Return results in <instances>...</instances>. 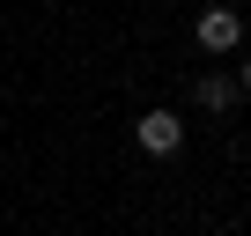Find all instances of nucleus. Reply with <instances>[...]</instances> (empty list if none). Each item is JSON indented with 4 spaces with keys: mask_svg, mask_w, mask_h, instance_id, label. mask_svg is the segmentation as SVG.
Instances as JSON below:
<instances>
[{
    "mask_svg": "<svg viewBox=\"0 0 251 236\" xmlns=\"http://www.w3.org/2000/svg\"><path fill=\"white\" fill-rule=\"evenodd\" d=\"M133 141H141L148 155H177V148H185V118H177V111H148L141 126H133Z\"/></svg>",
    "mask_w": 251,
    "mask_h": 236,
    "instance_id": "obj_2",
    "label": "nucleus"
},
{
    "mask_svg": "<svg viewBox=\"0 0 251 236\" xmlns=\"http://www.w3.org/2000/svg\"><path fill=\"white\" fill-rule=\"evenodd\" d=\"M236 89H251V59H244V67H236Z\"/></svg>",
    "mask_w": 251,
    "mask_h": 236,
    "instance_id": "obj_4",
    "label": "nucleus"
},
{
    "mask_svg": "<svg viewBox=\"0 0 251 236\" xmlns=\"http://www.w3.org/2000/svg\"><path fill=\"white\" fill-rule=\"evenodd\" d=\"M192 96H200V111H214V118H222V111H236V96H244V89H236L229 74H207Z\"/></svg>",
    "mask_w": 251,
    "mask_h": 236,
    "instance_id": "obj_3",
    "label": "nucleus"
},
{
    "mask_svg": "<svg viewBox=\"0 0 251 236\" xmlns=\"http://www.w3.org/2000/svg\"><path fill=\"white\" fill-rule=\"evenodd\" d=\"M192 37H200V52H236L244 45V15L236 8H222V0H214V8H200V23H192Z\"/></svg>",
    "mask_w": 251,
    "mask_h": 236,
    "instance_id": "obj_1",
    "label": "nucleus"
}]
</instances>
